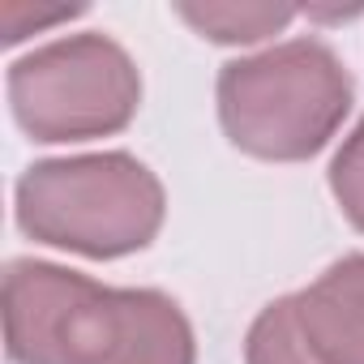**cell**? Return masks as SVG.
<instances>
[{"label":"cell","mask_w":364,"mask_h":364,"mask_svg":"<svg viewBox=\"0 0 364 364\" xmlns=\"http://www.w3.org/2000/svg\"><path fill=\"white\" fill-rule=\"evenodd\" d=\"M14 364H198L193 326L159 287H103L56 262L5 266Z\"/></svg>","instance_id":"1"},{"label":"cell","mask_w":364,"mask_h":364,"mask_svg":"<svg viewBox=\"0 0 364 364\" xmlns=\"http://www.w3.org/2000/svg\"><path fill=\"white\" fill-rule=\"evenodd\" d=\"M9 107L31 141H95L124 133L141 107L133 56L99 31L52 39L9 65Z\"/></svg>","instance_id":"4"},{"label":"cell","mask_w":364,"mask_h":364,"mask_svg":"<svg viewBox=\"0 0 364 364\" xmlns=\"http://www.w3.org/2000/svg\"><path fill=\"white\" fill-rule=\"evenodd\" d=\"M245 364H317V355L300 338L291 296L270 300L253 317V326L245 334Z\"/></svg>","instance_id":"7"},{"label":"cell","mask_w":364,"mask_h":364,"mask_svg":"<svg viewBox=\"0 0 364 364\" xmlns=\"http://www.w3.org/2000/svg\"><path fill=\"white\" fill-rule=\"evenodd\" d=\"M330 193L343 219L355 232H364V116L355 120V129L343 137V146L330 159Z\"/></svg>","instance_id":"8"},{"label":"cell","mask_w":364,"mask_h":364,"mask_svg":"<svg viewBox=\"0 0 364 364\" xmlns=\"http://www.w3.org/2000/svg\"><path fill=\"white\" fill-rule=\"evenodd\" d=\"M228 141L266 163H304L343 129L355 82L321 39H287L228 60L215 82Z\"/></svg>","instance_id":"3"},{"label":"cell","mask_w":364,"mask_h":364,"mask_svg":"<svg viewBox=\"0 0 364 364\" xmlns=\"http://www.w3.org/2000/svg\"><path fill=\"white\" fill-rule=\"evenodd\" d=\"M291 304L317 364H364V253L326 266L309 287L291 291Z\"/></svg>","instance_id":"5"},{"label":"cell","mask_w":364,"mask_h":364,"mask_svg":"<svg viewBox=\"0 0 364 364\" xmlns=\"http://www.w3.org/2000/svg\"><path fill=\"white\" fill-rule=\"evenodd\" d=\"M14 219L48 249L116 262L154 245L167 219V193L129 150L39 159L18 176Z\"/></svg>","instance_id":"2"},{"label":"cell","mask_w":364,"mask_h":364,"mask_svg":"<svg viewBox=\"0 0 364 364\" xmlns=\"http://www.w3.org/2000/svg\"><path fill=\"white\" fill-rule=\"evenodd\" d=\"M176 14L185 18L202 39L236 48V43H262V39L287 31L300 9H291V5H236V0H206V5H176Z\"/></svg>","instance_id":"6"}]
</instances>
